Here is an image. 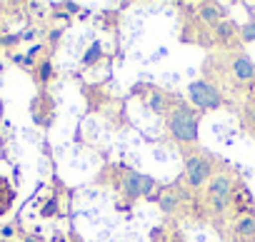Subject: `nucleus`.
<instances>
[{
	"mask_svg": "<svg viewBox=\"0 0 255 242\" xmlns=\"http://www.w3.org/2000/svg\"><path fill=\"white\" fill-rule=\"evenodd\" d=\"M198 112L188 105H175L168 112V133L183 145L198 143Z\"/></svg>",
	"mask_w": 255,
	"mask_h": 242,
	"instance_id": "nucleus-1",
	"label": "nucleus"
},
{
	"mask_svg": "<svg viewBox=\"0 0 255 242\" xmlns=\"http://www.w3.org/2000/svg\"><path fill=\"white\" fill-rule=\"evenodd\" d=\"M233 187H235V182L228 172H218V175L210 177L208 190H205V200H208L213 212H225L228 210L230 197H233Z\"/></svg>",
	"mask_w": 255,
	"mask_h": 242,
	"instance_id": "nucleus-2",
	"label": "nucleus"
},
{
	"mask_svg": "<svg viewBox=\"0 0 255 242\" xmlns=\"http://www.w3.org/2000/svg\"><path fill=\"white\" fill-rule=\"evenodd\" d=\"M215 175V160L205 153H193L185 158V180L190 187H200L203 182H210Z\"/></svg>",
	"mask_w": 255,
	"mask_h": 242,
	"instance_id": "nucleus-3",
	"label": "nucleus"
},
{
	"mask_svg": "<svg viewBox=\"0 0 255 242\" xmlns=\"http://www.w3.org/2000/svg\"><path fill=\"white\" fill-rule=\"evenodd\" d=\"M155 187H158L155 177L143 175V172H135V170H128V172H123V177H120V192H123L128 200L150 197V192H153Z\"/></svg>",
	"mask_w": 255,
	"mask_h": 242,
	"instance_id": "nucleus-4",
	"label": "nucleus"
},
{
	"mask_svg": "<svg viewBox=\"0 0 255 242\" xmlns=\"http://www.w3.org/2000/svg\"><path fill=\"white\" fill-rule=\"evenodd\" d=\"M188 97L200 110H218L223 105V95L210 82H205V80H193L188 85Z\"/></svg>",
	"mask_w": 255,
	"mask_h": 242,
	"instance_id": "nucleus-5",
	"label": "nucleus"
},
{
	"mask_svg": "<svg viewBox=\"0 0 255 242\" xmlns=\"http://www.w3.org/2000/svg\"><path fill=\"white\" fill-rule=\"evenodd\" d=\"M230 205H235V212H238L240 217H245V215H253V212H255V202H253L250 190H248L245 185H238V182H235V187H233Z\"/></svg>",
	"mask_w": 255,
	"mask_h": 242,
	"instance_id": "nucleus-6",
	"label": "nucleus"
},
{
	"mask_svg": "<svg viewBox=\"0 0 255 242\" xmlns=\"http://www.w3.org/2000/svg\"><path fill=\"white\" fill-rule=\"evenodd\" d=\"M233 235L240 242H255V215L238 217L235 225H233Z\"/></svg>",
	"mask_w": 255,
	"mask_h": 242,
	"instance_id": "nucleus-7",
	"label": "nucleus"
},
{
	"mask_svg": "<svg viewBox=\"0 0 255 242\" xmlns=\"http://www.w3.org/2000/svg\"><path fill=\"white\" fill-rule=\"evenodd\" d=\"M233 73H235L238 80H253L255 78V65L248 55H238L233 60Z\"/></svg>",
	"mask_w": 255,
	"mask_h": 242,
	"instance_id": "nucleus-8",
	"label": "nucleus"
},
{
	"mask_svg": "<svg viewBox=\"0 0 255 242\" xmlns=\"http://www.w3.org/2000/svg\"><path fill=\"white\" fill-rule=\"evenodd\" d=\"M198 18H200L203 23H208V25H213V28H215L218 23H223V20H225V13H223V8H220V5L205 3V5H200Z\"/></svg>",
	"mask_w": 255,
	"mask_h": 242,
	"instance_id": "nucleus-9",
	"label": "nucleus"
},
{
	"mask_svg": "<svg viewBox=\"0 0 255 242\" xmlns=\"http://www.w3.org/2000/svg\"><path fill=\"white\" fill-rule=\"evenodd\" d=\"M178 202H180V195H178V190H175V185H173V187H168L165 192H160V195H158V205H160V210H163L165 215H170V212H175V207H178Z\"/></svg>",
	"mask_w": 255,
	"mask_h": 242,
	"instance_id": "nucleus-10",
	"label": "nucleus"
},
{
	"mask_svg": "<svg viewBox=\"0 0 255 242\" xmlns=\"http://www.w3.org/2000/svg\"><path fill=\"white\" fill-rule=\"evenodd\" d=\"M13 202H15V190H13V185H10L5 177H0V215H5Z\"/></svg>",
	"mask_w": 255,
	"mask_h": 242,
	"instance_id": "nucleus-11",
	"label": "nucleus"
},
{
	"mask_svg": "<svg viewBox=\"0 0 255 242\" xmlns=\"http://www.w3.org/2000/svg\"><path fill=\"white\" fill-rule=\"evenodd\" d=\"M235 35H240V28H238L233 20H223V23L215 25V38H218L220 43H228V40L235 38Z\"/></svg>",
	"mask_w": 255,
	"mask_h": 242,
	"instance_id": "nucleus-12",
	"label": "nucleus"
},
{
	"mask_svg": "<svg viewBox=\"0 0 255 242\" xmlns=\"http://www.w3.org/2000/svg\"><path fill=\"white\" fill-rule=\"evenodd\" d=\"M150 110H153L155 115L170 112V102H168V97H165L163 90H153V95H150Z\"/></svg>",
	"mask_w": 255,
	"mask_h": 242,
	"instance_id": "nucleus-13",
	"label": "nucleus"
},
{
	"mask_svg": "<svg viewBox=\"0 0 255 242\" xmlns=\"http://www.w3.org/2000/svg\"><path fill=\"white\" fill-rule=\"evenodd\" d=\"M100 58H103V48H100V43H93L83 55V65H95Z\"/></svg>",
	"mask_w": 255,
	"mask_h": 242,
	"instance_id": "nucleus-14",
	"label": "nucleus"
},
{
	"mask_svg": "<svg viewBox=\"0 0 255 242\" xmlns=\"http://www.w3.org/2000/svg\"><path fill=\"white\" fill-rule=\"evenodd\" d=\"M35 78H38V82H40V85H45V82H50V80H53V65H50V60H43V63H40V68H38V75H35Z\"/></svg>",
	"mask_w": 255,
	"mask_h": 242,
	"instance_id": "nucleus-15",
	"label": "nucleus"
},
{
	"mask_svg": "<svg viewBox=\"0 0 255 242\" xmlns=\"http://www.w3.org/2000/svg\"><path fill=\"white\" fill-rule=\"evenodd\" d=\"M240 40H243V43H253V40H255V20L240 25Z\"/></svg>",
	"mask_w": 255,
	"mask_h": 242,
	"instance_id": "nucleus-16",
	"label": "nucleus"
},
{
	"mask_svg": "<svg viewBox=\"0 0 255 242\" xmlns=\"http://www.w3.org/2000/svg\"><path fill=\"white\" fill-rule=\"evenodd\" d=\"M58 210H60V207H58V200H55V197H50V200L43 205L40 215H43V217H55V215H58Z\"/></svg>",
	"mask_w": 255,
	"mask_h": 242,
	"instance_id": "nucleus-17",
	"label": "nucleus"
},
{
	"mask_svg": "<svg viewBox=\"0 0 255 242\" xmlns=\"http://www.w3.org/2000/svg\"><path fill=\"white\" fill-rule=\"evenodd\" d=\"M0 235H3V237H5V242H8V240H10V237L15 235V230H13V227L8 225V227H3V230H0Z\"/></svg>",
	"mask_w": 255,
	"mask_h": 242,
	"instance_id": "nucleus-18",
	"label": "nucleus"
},
{
	"mask_svg": "<svg viewBox=\"0 0 255 242\" xmlns=\"http://www.w3.org/2000/svg\"><path fill=\"white\" fill-rule=\"evenodd\" d=\"M63 8H65L68 13H78V10H80V5H75V3H65Z\"/></svg>",
	"mask_w": 255,
	"mask_h": 242,
	"instance_id": "nucleus-19",
	"label": "nucleus"
},
{
	"mask_svg": "<svg viewBox=\"0 0 255 242\" xmlns=\"http://www.w3.org/2000/svg\"><path fill=\"white\" fill-rule=\"evenodd\" d=\"M60 35H63V30L58 28V30H53V33H50V40H53V43H58V40H60Z\"/></svg>",
	"mask_w": 255,
	"mask_h": 242,
	"instance_id": "nucleus-20",
	"label": "nucleus"
},
{
	"mask_svg": "<svg viewBox=\"0 0 255 242\" xmlns=\"http://www.w3.org/2000/svg\"><path fill=\"white\" fill-rule=\"evenodd\" d=\"M23 242H43V240H40V237H38V235H28V237H25V240H23Z\"/></svg>",
	"mask_w": 255,
	"mask_h": 242,
	"instance_id": "nucleus-21",
	"label": "nucleus"
},
{
	"mask_svg": "<svg viewBox=\"0 0 255 242\" xmlns=\"http://www.w3.org/2000/svg\"><path fill=\"white\" fill-rule=\"evenodd\" d=\"M0 242H5V240H0Z\"/></svg>",
	"mask_w": 255,
	"mask_h": 242,
	"instance_id": "nucleus-22",
	"label": "nucleus"
}]
</instances>
